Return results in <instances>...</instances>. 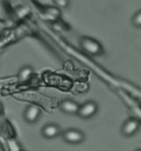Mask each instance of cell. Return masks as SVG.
Wrapping results in <instances>:
<instances>
[{"label": "cell", "instance_id": "cell-1", "mask_svg": "<svg viewBox=\"0 0 141 151\" xmlns=\"http://www.w3.org/2000/svg\"><path fill=\"white\" fill-rule=\"evenodd\" d=\"M80 45L82 49L91 55H100L103 52L101 44L93 38L84 37L81 39Z\"/></svg>", "mask_w": 141, "mask_h": 151}, {"label": "cell", "instance_id": "cell-2", "mask_svg": "<svg viewBox=\"0 0 141 151\" xmlns=\"http://www.w3.org/2000/svg\"><path fill=\"white\" fill-rule=\"evenodd\" d=\"M61 135H62L64 141L69 144H74V145L82 143L85 139L84 133L82 131L76 129V128L67 129L61 132Z\"/></svg>", "mask_w": 141, "mask_h": 151}, {"label": "cell", "instance_id": "cell-3", "mask_svg": "<svg viewBox=\"0 0 141 151\" xmlns=\"http://www.w3.org/2000/svg\"><path fill=\"white\" fill-rule=\"evenodd\" d=\"M99 110V106L95 101H87L82 105H80L79 110H78V116L84 119H89L92 116H94Z\"/></svg>", "mask_w": 141, "mask_h": 151}, {"label": "cell", "instance_id": "cell-4", "mask_svg": "<svg viewBox=\"0 0 141 151\" xmlns=\"http://www.w3.org/2000/svg\"><path fill=\"white\" fill-rule=\"evenodd\" d=\"M42 115L41 109L37 105H29L23 111V118L28 124H36Z\"/></svg>", "mask_w": 141, "mask_h": 151}, {"label": "cell", "instance_id": "cell-5", "mask_svg": "<svg viewBox=\"0 0 141 151\" xmlns=\"http://www.w3.org/2000/svg\"><path fill=\"white\" fill-rule=\"evenodd\" d=\"M140 128V122L136 118H130L126 120L122 126V133L126 137L133 136Z\"/></svg>", "mask_w": 141, "mask_h": 151}, {"label": "cell", "instance_id": "cell-6", "mask_svg": "<svg viewBox=\"0 0 141 151\" xmlns=\"http://www.w3.org/2000/svg\"><path fill=\"white\" fill-rule=\"evenodd\" d=\"M61 132H61L60 127L57 124H53V123L46 124L45 125L43 126V128L41 130L42 136L48 139L57 138L59 135L61 134Z\"/></svg>", "mask_w": 141, "mask_h": 151}, {"label": "cell", "instance_id": "cell-7", "mask_svg": "<svg viewBox=\"0 0 141 151\" xmlns=\"http://www.w3.org/2000/svg\"><path fill=\"white\" fill-rule=\"evenodd\" d=\"M80 105L73 100H64L59 104L60 110L67 115H77Z\"/></svg>", "mask_w": 141, "mask_h": 151}, {"label": "cell", "instance_id": "cell-8", "mask_svg": "<svg viewBox=\"0 0 141 151\" xmlns=\"http://www.w3.org/2000/svg\"><path fill=\"white\" fill-rule=\"evenodd\" d=\"M33 74H34V68L31 66L29 65L23 66L19 71V75H18L19 83L21 84L28 83L31 79Z\"/></svg>", "mask_w": 141, "mask_h": 151}, {"label": "cell", "instance_id": "cell-9", "mask_svg": "<svg viewBox=\"0 0 141 151\" xmlns=\"http://www.w3.org/2000/svg\"><path fill=\"white\" fill-rule=\"evenodd\" d=\"M52 1L57 8L59 9H66L69 6L70 4V0H52Z\"/></svg>", "mask_w": 141, "mask_h": 151}, {"label": "cell", "instance_id": "cell-10", "mask_svg": "<svg viewBox=\"0 0 141 151\" xmlns=\"http://www.w3.org/2000/svg\"><path fill=\"white\" fill-rule=\"evenodd\" d=\"M132 24L137 28H141V10L137 12L131 19Z\"/></svg>", "mask_w": 141, "mask_h": 151}, {"label": "cell", "instance_id": "cell-11", "mask_svg": "<svg viewBox=\"0 0 141 151\" xmlns=\"http://www.w3.org/2000/svg\"><path fill=\"white\" fill-rule=\"evenodd\" d=\"M136 151H141V149H137Z\"/></svg>", "mask_w": 141, "mask_h": 151}]
</instances>
